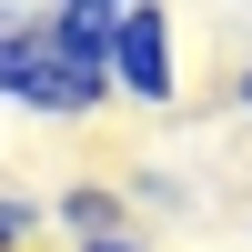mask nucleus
<instances>
[{"instance_id":"7ed1b4c3","label":"nucleus","mask_w":252,"mask_h":252,"mask_svg":"<svg viewBox=\"0 0 252 252\" xmlns=\"http://www.w3.org/2000/svg\"><path fill=\"white\" fill-rule=\"evenodd\" d=\"M51 232L61 242H111V232H141V212H131L121 182H61L51 192Z\"/></svg>"},{"instance_id":"39448f33","label":"nucleus","mask_w":252,"mask_h":252,"mask_svg":"<svg viewBox=\"0 0 252 252\" xmlns=\"http://www.w3.org/2000/svg\"><path fill=\"white\" fill-rule=\"evenodd\" d=\"M121 192H131V212H192V192H182L172 172H131Z\"/></svg>"},{"instance_id":"1a4fd4ad","label":"nucleus","mask_w":252,"mask_h":252,"mask_svg":"<svg viewBox=\"0 0 252 252\" xmlns=\"http://www.w3.org/2000/svg\"><path fill=\"white\" fill-rule=\"evenodd\" d=\"M20 10H31V0H0V31H10V20H20Z\"/></svg>"},{"instance_id":"423d86ee","label":"nucleus","mask_w":252,"mask_h":252,"mask_svg":"<svg viewBox=\"0 0 252 252\" xmlns=\"http://www.w3.org/2000/svg\"><path fill=\"white\" fill-rule=\"evenodd\" d=\"M222 101H232V111L252 121V40H242V61H232V81H222Z\"/></svg>"},{"instance_id":"6e6552de","label":"nucleus","mask_w":252,"mask_h":252,"mask_svg":"<svg viewBox=\"0 0 252 252\" xmlns=\"http://www.w3.org/2000/svg\"><path fill=\"white\" fill-rule=\"evenodd\" d=\"M61 10H91V20H121L131 0H61Z\"/></svg>"},{"instance_id":"0eeeda50","label":"nucleus","mask_w":252,"mask_h":252,"mask_svg":"<svg viewBox=\"0 0 252 252\" xmlns=\"http://www.w3.org/2000/svg\"><path fill=\"white\" fill-rule=\"evenodd\" d=\"M71 252H161L152 232H111V242H71Z\"/></svg>"},{"instance_id":"20e7f679","label":"nucleus","mask_w":252,"mask_h":252,"mask_svg":"<svg viewBox=\"0 0 252 252\" xmlns=\"http://www.w3.org/2000/svg\"><path fill=\"white\" fill-rule=\"evenodd\" d=\"M40 232H51V202L40 192H0V252H31Z\"/></svg>"},{"instance_id":"f03ea898","label":"nucleus","mask_w":252,"mask_h":252,"mask_svg":"<svg viewBox=\"0 0 252 252\" xmlns=\"http://www.w3.org/2000/svg\"><path fill=\"white\" fill-rule=\"evenodd\" d=\"M111 81H121V101H141V111H172V101H182V31H172V0H131V10L111 20Z\"/></svg>"},{"instance_id":"f257e3e1","label":"nucleus","mask_w":252,"mask_h":252,"mask_svg":"<svg viewBox=\"0 0 252 252\" xmlns=\"http://www.w3.org/2000/svg\"><path fill=\"white\" fill-rule=\"evenodd\" d=\"M0 101L31 111V121H61V131L101 121L121 101V81H111V20L61 10V0H31V10L0 31Z\"/></svg>"}]
</instances>
